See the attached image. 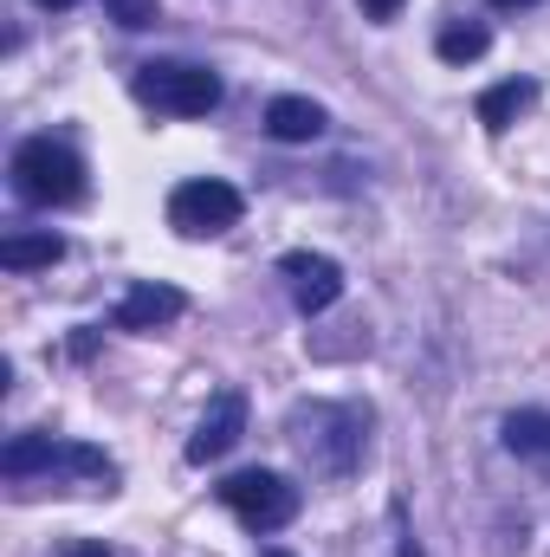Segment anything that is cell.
Masks as SVG:
<instances>
[{"label": "cell", "mask_w": 550, "mask_h": 557, "mask_svg": "<svg viewBox=\"0 0 550 557\" xmlns=\"http://www.w3.org/2000/svg\"><path fill=\"white\" fill-rule=\"evenodd\" d=\"M7 175H13V195L26 208H72V201H85V162L52 137L20 143L13 162H7Z\"/></svg>", "instance_id": "1"}, {"label": "cell", "mask_w": 550, "mask_h": 557, "mask_svg": "<svg viewBox=\"0 0 550 557\" xmlns=\"http://www.w3.org/2000/svg\"><path fill=\"white\" fill-rule=\"evenodd\" d=\"M130 91H137L149 111H168V117H208L221 104V78L208 65H182V59H149V65H137Z\"/></svg>", "instance_id": "2"}, {"label": "cell", "mask_w": 550, "mask_h": 557, "mask_svg": "<svg viewBox=\"0 0 550 557\" xmlns=\"http://www.w3.org/2000/svg\"><path fill=\"white\" fill-rule=\"evenodd\" d=\"M291 434H298V447L311 454L317 473H350L363 460V416L357 409H337V403L291 409Z\"/></svg>", "instance_id": "3"}, {"label": "cell", "mask_w": 550, "mask_h": 557, "mask_svg": "<svg viewBox=\"0 0 550 557\" xmlns=\"http://www.w3.org/2000/svg\"><path fill=\"white\" fill-rule=\"evenodd\" d=\"M221 506L247 525V532H278L298 519V486L285 473H266V467H247V473H227L221 480Z\"/></svg>", "instance_id": "4"}, {"label": "cell", "mask_w": 550, "mask_h": 557, "mask_svg": "<svg viewBox=\"0 0 550 557\" xmlns=\"http://www.w3.org/2000/svg\"><path fill=\"white\" fill-rule=\"evenodd\" d=\"M240 188L234 182H214V175H195V182H182L175 195H168V227L175 234H188V240H214V234H227V227H240Z\"/></svg>", "instance_id": "5"}, {"label": "cell", "mask_w": 550, "mask_h": 557, "mask_svg": "<svg viewBox=\"0 0 550 557\" xmlns=\"http://www.w3.org/2000/svg\"><path fill=\"white\" fill-rule=\"evenodd\" d=\"M278 273L291 278V305H298L304 318H317V311H330V305L343 298V267H337L330 253H285Z\"/></svg>", "instance_id": "6"}, {"label": "cell", "mask_w": 550, "mask_h": 557, "mask_svg": "<svg viewBox=\"0 0 550 557\" xmlns=\"http://www.w3.org/2000/svg\"><path fill=\"white\" fill-rule=\"evenodd\" d=\"M240 434H247V396H240V389H221V396L208 403L201 428L188 434V460H195V467H208V460H221Z\"/></svg>", "instance_id": "7"}, {"label": "cell", "mask_w": 550, "mask_h": 557, "mask_svg": "<svg viewBox=\"0 0 550 557\" xmlns=\"http://www.w3.org/2000/svg\"><path fill=\"white\" fill-rule=\"evenodd\" d=\"M182 311H188V298H182L175 285H155V278H142V285H130V292L117 298L111 324H117V331H162V324H175Z\"/></svg>", "instance_id": "8"}, {"label": "cell", "mask_w": 550, "mask_h": 557, "mask_svg": "<svg viewBox=\"0 0 550 557\" xmlns=\"http://www.w3.org/2000/svg\"><path fill=\"white\" fill-rule=\"evenodd\" d=\"M324 104H311V98H273L266 104V131H273L278 143H311V137H324Z\"/></svg>", "instance_id": "9"}, {"label": "cell", "mask_w": 550, "mask_h": 557, "mask_svg": "<svg viewBox=\"0 0 550 557\" xmlns=\"http://www.w3.org/2000/svg\"><path fill=\"white\" fill-rule=\"evenodd\" d=\"M52 260H65V240L46 227V234H7L0 240V267L7 273H33V267H52Z\"/></svg>", "instance_id": "10"}, {"label": "cell", "mask_w": 550, "mask_h": 557, "mask_svg": "<svg viewBox=\"0 0 550 557\" xmlns=\"http://www.w3.org/2000/svg\"><path fill=\"white\" fill-rule=\"evenodd\" d=\"M538 98V85L532 78H505V85H492L486 98H479V124L486 131H505V124H518V111Z\"/></svg>", "instance_id": "11"}, {"label": "cell", "mask_w": 550, "mask_h": 557, "mask_svg": "<svg viewBox=\"0 0 550 557\" xmlns=\"http://www.w3.org/2000/svg\"><path fill=\"white\" fill-rule=\"evenodd\" d=\"M0 467H7L13 480H26V473H52V467H59V441H52V434H13L7 454H0Z\"/></svg>", "instance_id": "12"}, {"label": "cell", "mask_w": 550, "mask_h": 557, "mask_svg": "<svg viewBox=\"0 0 550 557\" xmlns=\"http://www.w3.org/2000/svg\"><path fill=\"white\" fill-rule=\"evenodd\" d=\"M486 46H492V33H486L479 20H460V26H440V39H434V52H440L447 65H473V59H486Z\"/></svg>", "instance_id": "13"}, {"label": "cell", "mask_w": 550, "mask_h": 557, "mask_svg": "<svg viewBox=\"0 0 550 557\" xmlns=\"http://www.w3.org/2000/svg\"><path fill=\"white\" fill-rule=\"evenodd\" d=\"M545 441H550V416H532V409H525V416L505 421V447H512V454H538Z\"/></svg>", "instance_id": "14"}, {"label": "cell", "mask_w": 550, "mask_h": 557, "mask_svg": "<svg viewBox=\"0 0 550 557\" xmlns=\"http://www.w3.org/2000/svg\"><path fill=\"white\" fill-rule=\"evenodd\" d=\"M104 20H117L124 33H142V26L162 20V7H155V0H104Z\"/></svg>", "instance_id": "15"}, {"label": "cell", "mask_w": 550, "mask_h": 557, "mask_svg": "<svg viewBox=\"0 0 550 557\" xmlns=\"http://www.w3.org/2000/svg\"><path fill=\"white\" fill-rule=\"evenodd\" d=\"M363 13H370V20H396V13H402V0H363Z\"/></svg>", "instance_id": "16"}, {"label": "cell", "mask_w": 550, "mask_h": 557, "mask_svg": "<svg viewBox=\"0 0 550 557\" xmlns=\"http://www.w3.org/2000/svg\"><path fill=\"white\" fill-rule=\"evenodd\" d=\"M65 557H111V545H98V539H78V545H65Z\"/></svg>", "instance_id": "17"}, {"label": "cell", "mask_w": 550, "mask_h": 557, "mask_svg": "<svg viewBox=\"0 0 550 557\" xmlns=\"http://www.w3.org/2000/svg\"><path fill=\"white\" fill-rule=\"evenodd\" d=\"M396 557H421V545H414V539H402V552H396Z\"/></svg>", "instance_id": "18"}, {"label": "cell", "mask_w": 550, "mask_h": 557, "mask_svg": "<svg viewBox=\"0 0 550 557\" xmlns=\"http://www.w3.org/2000/svg\"><path fill=\"white\" fill-rule=\"evenodd\" d=\"M492 7H538V0H492Z\"/></svg>", "instance_id": "19"}, {"label": "cell", "mask_w": 550, "mask_h": 557, "mask_svg": "<svg viewBox=\"0 0 550 557\" xmlns=\"http://www.w3.org/2000/svg\"><path fill=\"white\" fill-rule=\"evenodd\" d=\"M39 7H78V0H39Z\"/></svg>", "instance_id": "20"}, {"label": "cell", "mask_w": 550, "mask_h": 557, "mask_svg": "<svg viewBox=\"0 0 550 557\" xmlns=\"http://www.w3.org/2000/svg\"><path fill=\"white\" fill-rule=\"evenodd\" d=\"M266 557H291V552H266Z\"/></svg>", "instance_id": "21"}, {"label": "cell", "mask_w": 550, "mask_h": 557, "mask_svg": "<svg viewBox=\"0 0 550 557\" xmlns=\"http://www.w3.org/2000/svg\"><path fill=\"white\" fill-rule=\"evenodd\" d=\"M545 454H550V441H545Z\"/></svg>", "instance_id": "22"}]
</instances>
